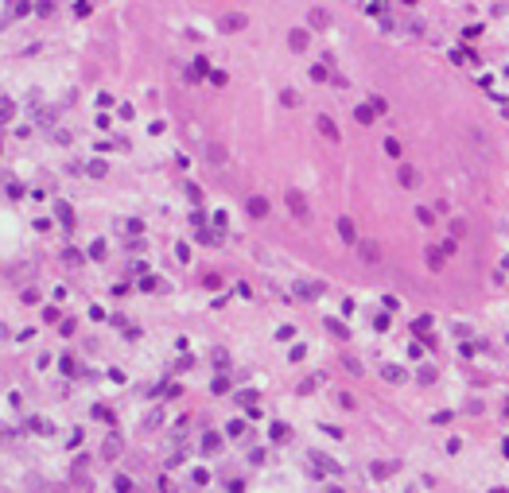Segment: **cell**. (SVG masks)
Masks as SVG:
<instances>
[{"label": "cell", "mask_w": 509, "mask_h": 493, "mask_svg": "<svg viewBox=\"0 0 509 493\" xmlns=\"http://www.w3.org/2000/svg\"><path fill=\"white\" fill-rule=\"evenodd\" d=\"M288 206L296 210L299 221H307V218H311V214H307V202H303V194H299V191H288Z\"/></svg>", "instance_id": "obj_1"}, {"label": "cell", "mask_w": 509, "mask_h": 493, "mask_svg": "<svg viewBox=\"0 0 509 493\" xmlns=\"http://www.w3.org/2000/svg\"><path fill=\"white\" fill-rule=\"evenodd\" d=\"M54 214H59V221H62V225H74V221H70L74 214H70V206H66V202H59V206H54Z\"/></svg>", "instance_id": "obj_3"}, {"label": "cell", "mask_w": 509, "mask_h": 493, "mask_svg": "<svg viewBox=\"0 0 509 493\" xmlns=\"http://www.w3.org/2000/svg\"><path fill=\"white\" fill-rule=\"evenodd\" d=\"M12 117V97H0V124Z\"/></svg>", "instance_id": "obj_7"}, {"label": "cell", "mask_w": 509, "mask_h": 493, "mask_svg": "<svg viewBox=\"0 0 509 493\" xmlns=\"http://www.w3.org/2000/svg\"><path fill=\"white\" fill-rule=\"evenodd\" d=\"M381 377H385V381H393V385H396V381H404V373L396 369V365H385V369H381Z\"/></svg>", "instance_id": "obj_5"}, {"label": "cell", "mask_w": 509, "mask_h": 493, "mask_svg": "<svg viewBox=\"0 0 509 493\" xmlns=\"http://www.w3.org/2000/svg\"><path fill=\"white\" fill-rule=\"evenodd\" d=\"M292 47L303 51V47H307V31H292Z\"/></svg>", "instance_id": "obj_8"}, {"label": "cell", "mask_w": 509, "mask_h": 493, "mask_svg": "<svg viewBox=\"0 0 509 493\" xmlns=\"http://www.w3.org/2000/svg\"><path fill=\"white\" fill-rule=\"evenodd\" d=\"M401 183H404V186H412V183H416V175H412V167H404V171H401Z\"/></svg>", "instance_id": "obj_11"}, {"label": "cell", "mask_w": 509, "mask_h": 493, "mask_svg": "<svg viewBox=\"0 0 509 493\" xmlns=\"http://www.w3.org/2000/svg\"><path fill=\"white\" fill-rule=\"evenodd\" d=\"M326 330H331V334H338V338H346V326H342V323H326Z\"/></svg>", "instance_id": "obj_10"}, {"label": "cell", "mask_w": 509, "mask_h": 493, "mask_svg": "<svg viewBox=\"0 0 509 493\" xmlns=\"http://www.w3.org/2000/svg\"><path fill=\"white\" fill-rule=\"evenodd\" d=\"M319 128H323L331 140H338V128H334V121H326V117H319Z\"/></svg>", "instance_id": "obj_6"}, {"label": "cell", "mask_w": 509, "mask_h": 493, "mask_svg": "<svg viewBox=\"0 0 509 493\" xmlns=\"http://www.w3.org/2000/svg\"><path fill=\"white\" fill-rule=\"evenodd\" d=\"M249 214H253V218H264V214H268V202H264V198H249Z\"/></svg>", "instance_id": "obj_2"}, {"label": "cell", "mask_w": 509, "mask_h": 493, "mask_svg": "<svg viewBox=\"0 0 509 493\" xmlns=\"http://www.w3.org/2000/svg\"><path fill=\"white\" fill-rule=\"evenodd\" d=\"M338 233H342V241H354V225H350V221H346V218L338 221Z\"/></svg>", "instance_id": "obj_9"}, {"label": "cell", "mask_w": 509, "mask_h": 493, "mask_svg": "<svg viewBox=\"0 0 509 493\" xmlns=\"http://www.w3.org/2000/svg\"><path fill=\"white\" fill-rule=\"evenodd\" d=\"M393 470H396L393 462H373V478H389Z\"/></svg>", "instance_id": "obj_4"}]
</instances>
